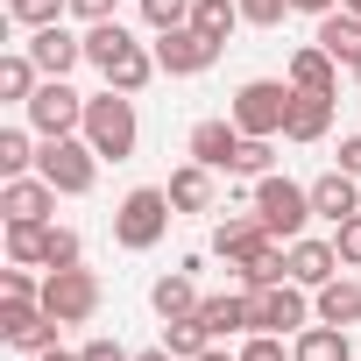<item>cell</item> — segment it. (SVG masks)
I'll list each match as a JSON object with an SVG mask.
<instances>
[{
    "instance_id": "12",
    "label": "cell",
    "mask_w": 361,
    "mask_h": 361,
    "mask_svg": "<svg viewBox=\"0 0 361 361\" xmlns=\"http://www.w3.org/2000/svg\"><path fill=\"white\" fill-rule=\"evenodd\" d=\"M312 213L333 220V227L354 220V213H361V177H354V170H326L319 185H312Z\"/></svg>"
},
{
    "instance_id": "28",
    "label": "cell",
    "mask_w": 361,
    "mask_h": 361,
    "mask_svg": "<svg viewBox=\"0 0 361 361\" xmlns=\"http://www.w3.org/2000/svg\"><path fill=\"white\" fill-rule=\"evenodd\" d=\"M241 22V0H192V29H206L213 43H227Z\"/></svg>"
},
{
    "instance_id": "43",
    "label": "cell",
    "mask_w": 361,
    "mask_h": 361,
    "mask_svg": "<svg viewBox=\"0 0 361 361\" xmlns=\"http://www.w3.org/2000/svg\"><path fill=\"white\" fill-rule=\"evenodd\" d=\"M290 8H305V15H333L340 0H290Z\"/></svg>"
},
{
    "instance_id": "21",
    "label": "cell",
    "mask_w": 361,
    "mask_h": 361,
    "mask_svg": "<svg viewBox=\"0 0 361 361\" xmlns=\"http://www.w3.org/2000/svg\"><path fill=\"white\" fill-rule=\"evenodd\" d=\"M199 319H206V333H213V340H220V333H255V305H248V298H234V290H227V298H206V305H199Z\"/></svg>"
},
{
    "instance_id": "3",
    "label": "cell",
    "mask_w": 361,
    "mask_h": 361,
    "mask_svg": "<svg viewBox=\"0 0 361 361\" xmlns=\"http://www.w3.org/2000/svg\"><path fill=\"white\" fill-rule=\"evenodd\" d=\"M92 170H99V149H92V142H71V135H50L43 156H36V177H50L64 199L92 192Z\"/></svg>"
},
{
    "instance_id": "47",
    "label": "cell",
    "mask_w": 361,
    "mask_h": 361,
    "mask_svg": "<svg viewBox=\"0 0 361 361\" xmlns=\"http://www.w3.org/2000/svg\"><path fill=\"white\" fill-rule=\"evenodd\" d=\"M340 8H347V15H361V0H340Z\"/></svg>"
},
{
    "instance_id": "10",
    "label": "cell",
    "mask_w": 361,
    "mask_h": 361,
    "mask_svg": "<svg viewBox=\"0 0 361 361\" xmlns=\"http://www.w3.org/2000/svg\"><path fill=\"white\" fill-rule=\"evenodd\" d=\"M57 326L64 319H50L43 305H0V340H8V347H22V354H43V347H57Z\"/></svg>"
},
{
    "instance_id": "46",
    "label": "cell",
    "mask_w": 361,
    "mask_h": 361,
    "mask_svg": "<svg viewBox=\"0 0 361 361\" xmlns=\"http://www.w3.org/2000/svg\"><path fill=\"white\" fill-rule=\"evenodd\" d=\"M199 361H241V354H220V347H206V354H199Z\"/></svg>"
},
{
    "instance_id": "30",
    "label": "cell",
    "mask_w": 361,
    "mask_h": 361,
    "mask_svg": "<svg viewBox=\"0 0 361 361\" xmlns=\"http://www.w3.org/2000/svg\"><path fill=\"white\" fill-rule=\"evenodd\" d=\"M163 347H170V354H192V361H199V354L213 347V333H206V319H199V312H192V319H163Z\"/></svg>"
},
{
    "instance_id": "1",
    "label": "cell",
    "mask_w": 361,
    "mask_h": 361,
    "mask_svg": "<svg viewBox=\"0 0 361 361\" xmlns=\"http://www.w3.org/2000/svg\"><path fill=\"white\" fill-rule=\"evenodd\" d=\"M85 142L99 149V163H121V156H135V92H99V99H85Z\"/></svg>"
},
{
    "instance_id": "48",
    "label": "cell",
    "mask_w": 361,
    "mask_h": 361,
    "mask_svg": "<svg viewBox=\"0 0 361 361\" xmlns=\"http://www.w3.org/2000/svg\"><path fill=\"white\" fill-rule=\"evenodd\" d=\"M354 85H361V64H354Z\"/></svg>"
},
{
    "instance_id": "6",
    "label": "cell",
    "mask_w": 361,
    "mask_h": 361,
    "mask_svg": "<svg viewBox=\"0 0 361 361\" xmlns=\"http://www.w3.org/2000/svg\"><path fill=\"white\" fill-rule=\"evenodd\" d=\"M290 92H298V85H276V78L241 85V92H234V128H241V135H276V128L290 121Z\"/></svg>"
},
{
    "instance_id": "4",
    "label": "cell",
    "mask_w": 361,
    "mask_h": 361,
    "mask_svg": "<svg viewBox=\"0 0 361 361\" xmlns=\"http://www.w3.org/2000/svg\"><path fill=\"white\" fill-rule=\"evenodd\" d=\"M255 213L269 220V234H276V241H298V234H305V220H312V192H305V185H290V177H255Z\"/></svg>"
},
{
    "instance_id": "38",
    "label": "cell",
    "mask_w": 361,
    "mask_h": 361,
    "mask_svg": "<svg viewBox=\"0 0 361 361\" xmlns=\"http://www.w3.org/2000/svg\"><path fill=\"white\" fill-rule=\"evenodd\" d=\"M333 248H340V262H354V269H361V213H354V220H340Z\"/></svg>"
},
{
    "instance_id": "37",
    "label": "cell",
    "mask_w": 361,
    "mask_h": 361,
    "mask_svg": "<svg viewBox=\"0 0 361 361\" xmlns=\"http://www.w3.org/2000/svg\"><path fill=\"white\" fill-rule=\"evenodd\" d=\"M71 262H78V234L71 227H50V262L43 269H71Z\"/></svg>"
},
{
    "instance_id": "40",
    "label": "cell",
    "mask_w": 361,
    "mask_h": 361,
    "mask_svg": "<svg viewBox=\"0 0 361 361\" xmlns=\"http://www.w3.org/2000/svg\"><path fill=\"white\" fill-rule=\"evenodd\" d=\"M78 354H85V361H135V354H128V347H121V340H85V347H78Z\"/></svg>"
},
{
    "instance_id": "41",
    "label": "cell",
    "mask_w": 361,
    "mask_h": 361,
    "mask_svg": "<svg viewBox=\"0 0 361 361\" xmlns=\"http://www.w3.org/2000/svg\"><path fill=\"white\" fill-rule=\"evenodd\" d=\"M71 8H78L85 22H114V8H121V0H71Z\"/></svg>"
},
{
    "instance_id": "32",
    "label": "cell",
    "mask_w": 361,
    "mask_h": 361,
    "mask_svg": "<svg viewBox=\"0 0 361 361\" xmlns=\"http://www.w3.org/2000/svg\"><path fill=\"white\" fill-rule=\"evenodd\" d=\"M142 15H149V29L163 36V29H185V22H192V0H142Z\"/></svg>"
},
{
    "instance_id": "45",
    "label": "cell",
    "mask_w": 361,
    "mask_h": 361,
    "mask_svg": "<svg viewBox=\"0 0 361 361\" xmlns=\"http://www.w3.org/2000/svg\"><path fill=\"white\" fill-rule=\"evenodd\" d=\"M135 361H177V354H170V347H149V354H135Z\"/></svg>"
},
{
    "instance_id": "24",
    "label": "cell",
    "mask_w": 361,
    "mask_h": 361,
    "mask_svg": "<svg viewBox=\"0 0 361 361\" xmlns=\"http://www.w3.org/2000/svg\"><path fill=\"white\" fill-rule=\"evenodd\" d=\"M290 354H298V361H354V347H347V333H340V326H326V319H319V326H305Z\"/></svg>"
},
{
    "instance_id": "27",
    "label": "cell",
    "mask_w": 361,
    "mask_h": 361,
    "mask_svg": "<svg viewBox=\"0 0 361 361\" xmlns=\"http://www.w3.org/2000/svg\"><path fill=\"white\" fill-rule=\"evenodd\" d=\"M262 241H269V220H262V213H255V220H227V227L213 234V248H220L227 262H241V255H248V248H262Z\"/></svg>"
},
{
    "instance_id": "23",
    "label": "cell",
    "mask_w": 361,
    "mask_h": 361,
    "mask_svg": "<svg viewBox=\"0 0 361 361\" xmlns=\"http://www.w3.org/2000/svg\"><path fill=\"white\" fill-rule=\"evenodd\" d=\"M241 276H248V290L283 283V276H290V248H276V234H269L262 248H248V255H241Z\"/></svg>"
},
{
    "instance_id": "33",
    "label": "cell",
    "mask_w": 361,
    "mask_h": 361,
    "mask_svg": "<svg viewBox=\"0 0 361 361\" xmlns=\"http://www.w3.org/2000/svg\"><path fill=\"white\" fill-rule=\"evenodd\" d=\"M8 8H15V22H29V29H50V22L71 8V0H8Z\"/></svg>"
},
{
    "instance_id": "15",
    "label": "cell",
    "mask_w": 361,
    "mask_h": 361,
    "mask_svg": "<svg viewBox=\"0 0 361 361\" xmlns=\"http://www.w3.org/2000/svg\"><path fill=\"white\" fill-rule=\"evenodd\" d=\"M50 206H57L50 177H8V192H0V213H8V220H43Z\"/></svg>"
},
{
    "instance_id": "25",
    "label": "cell",
    "mask_w": 361,
    "mask_h": 361,
    "mask_svg": "<svg viewBox=\"0 0 361 361\" xmlns=\"http://www.w3.org/2000/svg\"><path fill=\"white\" fill-rule=\"evenodd\" d=\"M8 262H50V227L43 220H8Z\"/></svg>"
},
{
    "instance_id": "11",
    "label": "cell",
    "mask_w": 361,
    "mask_h": 361,
    "mask_svg": "<svg viewBox=\"0 0 361 361\" xmlns=\"http://www.w3.org/2000/svg\"><path fill=\"white\" fill-rule=\"evenodd\" d=\"M29 57H36V71H43V78H64L71 64H85V36H71L64 22H50V29H36V36H29Z\"/></svg>"
},
{
    "instance_id": "16",
    "label": "cell",
    "mask_w": 361,
    "mask_h": 361,
    "mask_svg": "<svg viewBox=\"0 0 361 361\" xmlns=\"http://www.w3.org/2000/svg\"><path fill=\"white\" fill-rule=\"evenodd\" d=\"M333 269H340V248L333 241H290V283L319 290V283H333Z\"/></svg>"
},
{
    "instance_id": "18",
    "label": "cell",
    "mask_w": 361,
    "mask_h": 361,
    "mask_svg": "<svg viewBox=\"0 0 361 361\" xmlns=\"http://www.w3.org/2000/svg\"><path fill=\"white\" fill-rule=\"evenodd\" d=\"M192 269H199V262H185V269H177V276H163V283L149 290V305H156V319H192V312L206 305V298L192 290Z\"/></svg>"
},
{
    "instance_id": "17",
    "label": "cell",
    "mask_w": 361,
    "mask_h": 361,
    "mask_svg": "<svg viewBox=\"0 0 361 361\" xmlns=\"http://www.w3.org/2000/svg\"><path fill=\"white\" fill-rule=\"evenodd\" d=\"M319 50L333 64H361V15H347V8L319 15Z\"/></svg>"
},
{
    "instance_id": "22",
    "label": "cell",
    "mask_w": 361,
    "mask_h": 361,
    "mask_svg": "<svg viewBox=\"0 0 361 361\" xmlns=\"http://www.w3.org/2000/svg\"><path fill=\"white\" fill-rule=\"evenodd\" d=\"M290 85H298V92H340V71H333V57L312 43V50L290 57Z\"/></svg>"
},
{
    "instance_id": "8",
    "label": "cell",
    "mask_w": 361,
    "mask_h": 361,
    "mask_svg": "<svg viewBox=\"0 0 361 361\" xmlns=\"http://www.w3.org/2000/svg\"><path fill=\"white\" fill-rule=\"evenodd\" d=\"M213 57H220V43H213L206 29H192V22H185V29H163V36H156V64H163L170 78H192V71H206Z\"/></svg>"
},
{
    "instance_id": "42",
    "label": "cell",
    "mask_w": 361,
    "mask_h": 361,
    "mask_svg": "<svg viewBox=\"0 0 361 361\" xmlns=\"http://www.w3.org/2000/svg\"><path fill=\"white\" fill-rule=\"evenodd\" d=\"M340 170H354V177H361V135H347V142H340Z\"/></svg>"
},
{
    "instance_id": "31",
    "label": "cell",
    "mask_w": 361,
    "mask_h": 361,
    "mask_svg": "<svg viewBox=\"0 0 361 361\" xmlns=\"http://www.w3.org/2000/svg\"><path fill=\"white\" fill-rule=\"evenodd\" d=\"M36 163V149H29V135L22 128H0V177H22Z\"/></svg>"
},
{
    "instance_id": "36",
    "label": "cell",
    "mask_w": 361,
    "mask_h": 361,
    "mask_svg": "<svg viewBox=\"0 0 361 361\" xmlns=\"http://www.w3.org/2000/svg\"><path fill=\"white\" fill-rule=\"evenodd\" d=\"M290 15V0H241V22H255V29H276Z\"/></svg>"
},
{
    "instance_id": "39",
    "label": "cell",
    "mask_w": 361,
    "mask_h": 361,
    "mask_svg": "<svg viewBox=\"0 0 361 361\" xmlns=\"http://www.w3.org/2000/svg\"><path fill=\"white\" fill-rule=\"evenodd\" d=\"M241 361H283V340H276V333H255V340L241 347Z\"/></svg>"
},
{
    "instance_id": "2",
    "label": "cell",
    "mask_w": 361,
    "mask_h": 361,
    "mask_svg": "<svg viewBox=\"0 0 361 361\" xmlns=\"http://www.w3.org/2000/svg\"><path fill=\"white\" fill-rule=\"evenodd\" d=\"M170 192H156V185H142V192H128L121 199V213H114V241L121 248H156L163 241V227H170Z\"/></svg>"
},
{
    "instance_id": "44",
    "label": "cell",
    "mask_w": 361,
    "mask_h": 361,
    "mask_svg": "<svg viewBox=\"0 0 361 361\" xmlns=\"http://www.w3.org/2000/svg\"><path fill=\"white\" fill-rule=\"evenodd\" d=\"M36 361H85V354H64V347H43Z\"/></svg>"
},
{
    "instance_id": "29",
    "label": "cell",
    "mask_w": 361,
    "mask_h": 361,
    "mask_svg": "<svg viewBox=\"0 0 361 361\" xmlns=\"http://www.w3.org/2000/svg\"><path fill=\"white\" fill-rule=\"evenodd\" d=\"M0 99H36V57L29 50H15V57H0Z\"/></svg>"
},
{
    "instance_id": "26",
    "label": "cell",
    "mask_w": 361,
    "mask_h": 361,
    "mask_svg": "<svg viewBox=\"0 0 361 361\" xmlns=\"http://www.w3.org/2000/svg\"><path fill=\"white\" fill-rule=\"evenodd\" d=\"M319 319H326V326H354V319H361V283H347V276L319 283Z\"/></svg>"
},
{
    "instance_id": "19",
    "label": "cell",
    "mask_w": 361,
    "mask_h": 361,
    "mask_svg": "<svg viewBox=\"0 0 361 361\" xmlns=\"http://www.w3.org/2000/svg\"><path fill=\"white\" fill-rule=\"evenodd\" d=\"M163 192H170V206H177V213H206V206H213V170H206V163H185Z\"/></svg>"
},
{
    "instance_id": "7",
    "label": "cell",
    "mask_w": 361,
    "mask_h": 361,
    "mask_svg": "<svg viewBox=\"0 0 361 361\" xmlns=\"http://www.w3.org/2000/svg\"><path fill=\"white\" fill-rule=\"evenodd\" d=\"M29 121H36L43 142H50V135H71V128H85V99H78L64 78H43L36 99H29Z\"/></svg>"
},
{
    "instance_id": "34",
    "label": "cell",
    "mask_w": 361,
    "mask_h": 361,
    "mask_svg": "<svg viewBox=\"0 0 361 361\" xmlns=\"http://www.w3.org/2000/svg\"><path fill=\"white\" fill-rule=\"evenodd\" d=\"M0 298H15V305H43V283H36V276H29V269L15 262L8 276H0Z\"/></svg>"
},
{
    "instance_id": "20",
    "label": "cell",
    "mask_w": 361,
    "mask_h": 361,
    "mask_svg": "<svg viewBox=\"0 0 361 361\" xmlns=\"http://www.w3.org/2000/svg\"><path fill=\"white\" fill-rule=\"evenodd\" d=\"M128 50H135V36H128L121 22H92V29H85V64H99V78H106Z\"/></svg>"
},
{
    "instance_id": "9",
    "label": "cell",
    "mask_w": 361,
    "mask_h": 361,
    "mask_svg": "<svg viewBox=\"0 0 361 361\" xmlns=\"http://www.w3.org/2000/svg\"><path fill=\"white\" fill-rule=\"evenodd\" d=\"M248 305H255V333H298L305 326V283H262V290H248Z\"/></svg>"
},
{
    "instance_id": "14",
    "label": "cell",
    "mask_w": 361,
    "mask_h": 361,
    "mask_svg": "<svg viewBox=\"0 0 361 361\" xmlns=\"http://www.w3.org/2000/svg\"><path fill=\"white\" fill-rule=\"evenodd\" d=\"M333 99H340V92H290L283 135H290V142H319V135L333 128Z\"/></svg>"
},
{
    "instance_id": "5",
    "label": "cell",
    "mask_w": 361,
    "mask_h": 361,
    "mask_svg": "<svg viewBox=\"0 0 361 361\" xmlns=\"http://www.w3.org/2000/svg\"><path fill=\"white\" fill-rule=\"evenodd\" d=\"M43 312L64 319V326H85V319L99 312V276L78 269V262H71V269H50V276H43Z\"/></svg>"
},
{
    "instance_id": "13",
    "label": "cell",
    "mask_w": 361,
    "mask_h": 361,
    "mask_svg": "<svg viewBox=\"0 0 361 361\" xmlns=\"http://www.w3.org/2000/svg\"><path fill=\"white\" fill-rule=\"evenodd\" d=\"M241 128L234 121H199L192 128V163H206V170H234V156H241Z\"/></svg>"
},
{
    "instance_id": "35",
    "label": "cell",
    "mask_w": 361,
    "mask_h": 361,
    "mask_svg": "<svg viewBox=\"0 0 361 361\" xmlns=\"http://www.w3.org/2000/svg\"><path fill=\"white\" fill-rule=\"evenodd\" d=\"M234 170H241V177H269V135H248L241 156H234Z\"/></svg>"
}]
</instances>
